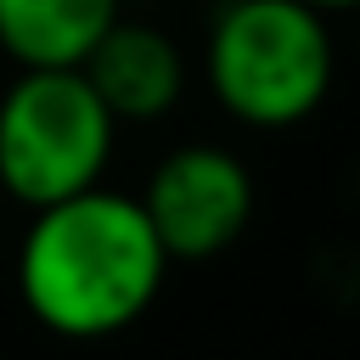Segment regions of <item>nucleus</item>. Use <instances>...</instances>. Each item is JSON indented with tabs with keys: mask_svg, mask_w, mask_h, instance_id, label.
<instances>
[{
	"mask_svg": "<svg viewBox=\"0 0 360 360\" xmlns=\"http://www.w3.org/2000/svg\"><path fill=\"white\" fill-rule=\"evenodd\" d=\"M169 253L129 191L84 186L62 202L34 208L17 242V298L22 309L73 343L112 338L135 326L158 287Z\"/></svg>",
	"mask_w": 360,
	"mask_h": 360,
	"instance_id": "nucleus-1",
	"label": "nucleus"
},
{
	"mask_svg": "<svg viewBox=\"0 0 360 360\" xmlns=\"http://www.w3.org/2000/svg\"><path fill=\"white\" fill-rule=\"evenodd\" d=\"M338 73L326 11L304 0H225L208 22L202 79L248 129H292L321 112Z\"/></svg>",
	"mask_w": 360,
	"mask_h": 360,
	"instance_id": "nucleus-2",
	"label": "nucleus"
},
{
	"mask_svg": "<svg viewBox=\"0 0 360 360\" xmlns=\"http://www.w3.org/2000/svg\"><path fill=\"white\" fill-rule=\"evenodd\" d=\"M118 118L79 68H22L0 96V197L22 208L101 186Z\"/></svg>",
	"mask_w": 360,
	"mask_h": 360,
	"instance_id": "nucleus-3",
	"label": "nucleus"
},
{
	"mask_svg": "<svg viewBox=\"0 0 360 360\" xmlns=\"http://www.w3.org/2000/svg\"><path fill=\"white\" fill-rule=\"evenodd\" d=\"M141 208L169 259H214L253 219V174L236 152L214 141H191L152 169Z\"/></svg>",
	"mask_w": 360,
	"mask_h": 360,
	"instance_id": "nucleus-4",
	"label": "nucleus"
},
{
	"mask_svg": "<svg viewBox=\"0 0 360 360\" xmlns=\"http://www.w3.org/2000/svg\"><path fill=\"white\" fill-rule=\"evenodd\" d=\"M79 73L90 79V90L101 96V107L118 124H158L186 96V56H180V45L163 28L129 22V17H118L90 45Z\"/></svg>",
	"mask_w": 360,
	"mask_h": 360,
	"instance_id": "nucleus-5",
	"label": "nucleus"
},
{
	"mask_svg": "<svg viewBox=\"0 0 360 360\" xmlns=\"http://www.w3.org/2000/svg\"><path fill=\"white\" fill-rule=\"evenodd\" d=\"M124 0H0V51L17 68H79Z\"/></svg>",
	"mask_w": 360,
	"mask_h": 360,
	"instance_id": "nucleus-6",
	"label": "nucleus"
},
{
	"mask_svg": "<svg viewBox=\"0 0 360 360\" xmlns=\"http://www.w3.org/2000/svg\"><path fill=\"white\" fill-rule=\"evenodd\" d=\"M304 6H315V11H326V17H332V11H349L354 0H304Z\"/></svg>",
	"mask_w": 360,
	"mask_h": 360,
	"instance_id": "nucleus-7",
	"label": "nucleus"
}]
</instances>
